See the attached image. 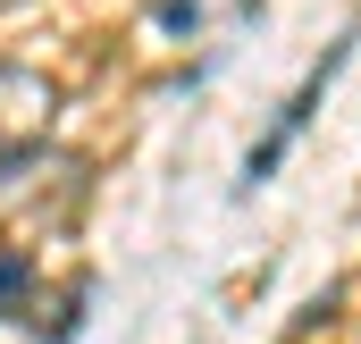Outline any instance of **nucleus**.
<instances>
[{"label":"nucleus","instance_id":"1","mask_svg":"<svg viewBox=\"0 0 361 344\" xmlns=\"http://www.w3.org/2000/svg\"><path fill=\"white\" fill-rule=\"evenodd\" d=\"M51 126H59V85H51L42 68L0 59V168H8V160H34V152L51 143Z\"/></svg>","mask_w":361,"mask_h":344},{"label":"nucleus","instance_id":"2","mask_svg":"<svg viewBox=\"0 0 361 344\" xmlns=\"http://www.w3.org/2000/svg\"><path fill=\"white\" fill-rule=\"evenodd\" d=\"M345 59H353V42H328V59H319V68H311V76L294 85V101L277 109V126L261 135V143H252V160H244V193H252V185H269V176H277V160L294 152V135L311 126V109L328 101V85H336V68H345Z\"/></svg>","mask_w":361,"mask_h":344},{"label":"nucleus","instance_id":"3","mask_svg":"<svg viewBox=\"0 0 361 344\" xmlns=\"http://www.w3.org/2000/svg\"><path fill=\"white\" fill-rule=\"evenodd\" d=\"M25 294H34V260H25V252H0V319H17Z\"/></svg>","mask_w":361,"mask_h":344},{"label":"nucleus","instance_id":"4","mask_svg":"<svg viewBox=\"0 0 361 344\" xmlns=\"http://www.w3.org/2000/svg\"><path fill=\"white\" fill-rule=\"evenodd\" d=\"M0 8H25V0H0Z\"/></svg>","mask_w":361,"mask_h":344}]
</instances>
